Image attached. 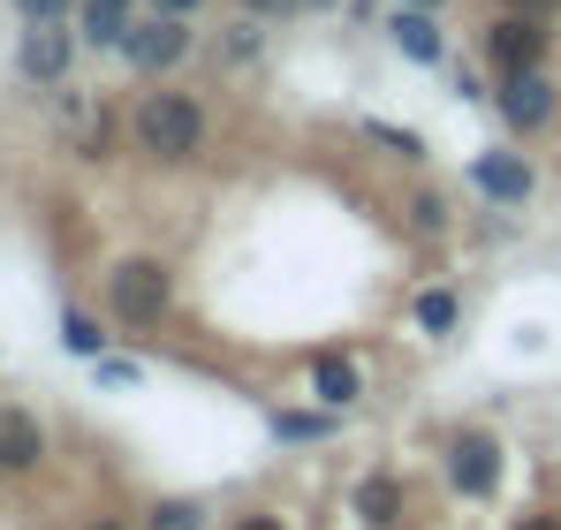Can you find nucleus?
Here are the masks:
<instances>
[{
  "instance_id": "f3484780",
  "label": "nucleus",
  "mask_w": 561,
  "mask_h": 530,
  "mask_svg": "<svg viewBox=\"0 0 561 530\" xmlns=\"http://www.w3.org/2000/svg\"><path fill=\"white\" fill-rule=\"evenodd\" d=\"M274 433H280V440H327L334 417H304V410H296V417H274Z\"/></svg>"
},
{
  "instance_id": "a878e982",
  "label": "nucleus",
  "mask_w": 561,
  "mask_h": 530,
  "mask_svg": "<svg viewBox=\"0 0 561 530\" xmlns=\"http://www.w3.org/2000/svg\"><path fill=\"white\" fill-rule=\"evenodd\" d=\"M84 530H122V523H84Z\"/></svg>"
},
{
  "instance_id": "b1692460",
  "label": "nucleus",
  "mask_w": 561,
  "mask_h": 530,
  "mask_svg": "<svg viewBox=\"0 0 561 530\" xmlns=\"http://www.w3.org/2000/svg\"><path fill=\"white\" fill-rule=\"evenodd\" d=\"M236 530H280V516H243Z\"/></svg>"
},
{
  "instance_id": "6ab92c4d",
  "label": "nucleus",
  "mask_w": 561,
  "mask_h": 530,
  "mask_svg": "<svg viewBox=\"0 0 561 530\" xmlns=\"http://www.w3.org/2000/svg\"><path fill=\"white\" fill-rule=\"evenodd\" d=\"M410 220H417V228H433V235H440V228H448V205H440V197H410Z\"/></svg>"
},
{
  "instance_id": "bb28decb",
  "label": "nucleus",
  "mask_w": 561,
  "mask_h": 530,
  "mask_svg": "<svg viewBox=\"0 0 561 530\" xmlns=\"http://www.w3.org/2000/svg\"><path fill=\"white\" fill-rule=\"evenodd\" d=\"M410 8H440V0H410Z\"/></svg>"
},
{
  "instance_id": "dca6fc26",
  "label": "nucleus",
  "mask_w": 561,
  "mask_h": 530,
  "mask_svg": "<svg viewBox=\"0 0 561 530\" xmlns=\"http://www.w3.org/2000/svg\"><path fill=\"white\" fill-rule=\"evenodd\" d=\"M61 342H69L77 356H99V342H106V334H99V326L84 319V311H69V319H61Z\"/></svg>"
},
{
  "instance_id": "4be33fe9",
  "label": "nucleus",
  "mask_w": 561,
  "mask_h": 530,
  "mask_svg": "<svg viewBox=\"0 0 561 530\" xmlns=\"http://www.w3.org/2000/svg\"><path fill=\"white\" fill-rule=\"evenodd\" d=\"M243 8H251V15H296L304 0H243Z\"/></svg>"
},
{
  "instance_id": "5701e85b",
  "label": "nucleus",
  "mask_w": 561,
  "mask_h": 530,
  "mask_svg": "<svg viewBox=\"0 0 561 530\" xmlns=\"http://www.w3.org/2000/svg\"><path fill=\"white\" fill-rule=\"evenodd\" d=\"M152 8H160V15H197L205 0H152Z\"/></svg>"
},
{
  "instance_id": "9d476101",
  "label": "nucleus",
  "mask_w": 561,
  "mask_h": 530,
  "mask_svg": "<svg viewBox=\"0 0 561 530\" xmlns=\"http://www.w3.org/2000/svg\"><path fill=\"white\" fill-rule=\"evenodd\" d=\"M311 387H319V402H327V410H350V402H357V364H350V356H311Z\"/></svg>"
},
{
  "instance_id": "423d86ee",
  "label": "nucleus",
  "mask_w": 561,
  "mask_h": 530,
  "mask_svg": "<svg viewBox=\"0 0 561 530\" xmlns=\"http://www.w3.org/2000/svg\"><path fill=\"white\" fill-rule=\"evenodd\" d=\"M493 106H501L508 129H547V122H554V84H547L539 69H508L501 91H493Z\"/></svg>"
},
{
  "instance_id": "0eeeda50",
  "label": "nucleus",
  "mask_w": 561,
  "mask_h": 530,
  "mask_svg": "<svg viewBox=\"0 0 561 530\" xmlns=\"http://www.w3.org/2000/svg\"><path fill=\"white\" fill-rule=\"evenodd\" d=\"M69 54H77V38L61 31V15H46V23H31V38H23V77L54 84V77H69Z\"/></svg>"
},
{
  "instance_id": "ddd939ff",
  "label": "nucleus",
  "mask_w": 561,
  "mask_h": 530,
  "mask_svg": "<svg viewBox=\"0 0 561 530\" xmlns=\"http://www.w3.org/2000/svg\"><path fill=\"white\" fill-rule=\"evenodd\" d=\"M387 31H394V46H402V54H410V61H440V54H448V46H440V31H433V15H425V8H410V15H394V23H387Z\"/></svg>"
},
{
  "instance_id": "f257e3e1",
  "label": "nucleus",
  "mask_w": 561,
  "mask_h": 530,
  "mask_svg": "<svg viewBox=\"0 0 561 530\" xmlns=\"http://www.w3.org/2000/svg\"><path fill=\"white\" fill-rule=\"evenodd\" d=\"M129 129H137V152H152V160H190L205 145V114H197V99H183V91L137 99Z\"/></svg>"
},
{
  "instance_id": "aec40b11",
  "label": "nucleus",
  "mask_w": 561,
  "mask_h": 530,
  "mask_svg": "<svg viewBox=\"0 0 561 530\" xmlns=\"http://www.w3.org/2000/svg\"><path fill=\"white\" fill-rule=\"evenodd\" d=\"M15 8H23L31 23H46V15H69V0H15Z\"/></svg>"
},
{
  "instance_id": "2eb2a0df",
  "label": "nucleus",
  "mask_w": 561,
  "mask_h": 530,
  "mask_svg": "<svg viewBox=\"0 0 561 530\" xmlns=\"http://www.w3.org/2000/svg\"><path fill=\"white\" fill-rule=\"evenodd\" d=\"M365 137H373V145H387L394 160H417V152H425V145H417L410 129H394V122H365Z\"/></svg>"
},
{
  "instance_id": "7ed1b4c3",
  "label": "nucleus",
  "mask_w": 561,
  "mask_h": 530,
  "mask_svg": "<svg viewBox=\"0 0 561 530\" xmlns=\"http://www.w3.org/2000/svg\"><path fill=\"white\" fill-rule=\"evenodd\" d=\"M122 54H129V69H145V77L175 69V61L190 54V15H145V23H129Z\"/></svg>"
},
{
  "instance_id": "6e6552de",
  "label": "nucleus",
  "mask_w": 561,
  "mask_h": 530,
  "mask_svg": "<svg viewBox=\"0 0 561 530\" xmlns=\"http://www.w3.org/2000/svg\"><path fill=\"white\" fill-rule=\"evenodd\" d=\"M46 462V433L31 410H0V470H38Z\"/></svg>"
},
{
  "instance_id": "412c9836",
  "label": "nucleus",
  "mask_w": 561,
  "mask_h": 530,
  "mask_svg": "<svg viewBox=\"0 0 561 530\" xmlns=\"http://www.w3.org/2000/svg\"><path fill=\"white\" fill-rule=\"evenodd\" d=\"M501 8H516V15H547V23H554L561 0H501Z\"/></svg>"
},
{
  "instance_id": "9b49d317",
  "label": "nucleus",
  "mask_w": 561,
  "mask_h": 530,
  "mask_svg": "<svg viewBox=\"0 0 561 530\" xmlns=\"http://www.w3.org/2000/svg\"><path fill=\"white\" fill-rule=\"evenodd\" d=\"M137 23V0H84V38L92 46H122Z\"/></svg>"
},
{
  "instance_id": "a211bd4d",
  "label": "nucleus",
  "mask_w": 561,
  "mask_h": 530,
  "mask_svg": "<svg viewBox=\"0 0 561 530\" xmlns=\"http://www.w3.org/2000/svg\"><path fill=\"white\" fill-rule=\"evenodd\" d=\"M152 530H205V516L190 500H168V508H152Z\"/></svg>"
},
{
  "instance_id": "39448f33",
  "label": "nucleus",
  "mask_w": 561,
  "mask_h": 530,
  "mask_svg": "<svg viewBox=\"0 0 561 530\" xmlns=\"http://www.w3.org/2000/svg\"><path fill=\"white\" fill-rule=\"evenodd\" d=\"M448 485H456L463 500H485V493L501 485V440H493V433H456V440H448Z\"/></svg>"
},
{
  "instance_id": "20e7f679",
  "label": "nucleus",
  "mask_w": 561,
  "mask_h": 530,
  "mask_svg": "<svg viewBox=\"0 0 561 530\" xmlns=\"http://www.w3.org/2000/svg\"><path fill=\"white\" fill-rule=\"evenodd\" d=\"M539 54H547V15H516V8H501V23L485 31V61L508 77V69H539Z\"/></svg>"
},
{
  "instance_id": "1a4fd4ad",
  "label": "nucleus",
  "mask_w": 561,
  "mask_h": 530,
  "mask_svg": "<svg viewBox=\"0 0 561 530\" xmlns=\"http://www.w3.org/2000/svg\"><path fill=\"white\" fill-rule=\"evenodd\" d=\"M470 182H478L485 197H501V205H524V197H531V168H524L516 152H485V160H470Z\"/></svg>"
},
{
  "instance_id": "393cba45",
  "label": "nucleus",
  "mask_w": 561,
  "mask_h": 530,
  "mask_svg": "<svg viewBox=\"0 0 561 530\" xmlns=\"http://www.w3.org/2000/svg\"><path fill=\"white\" fill-rule=\"evenodd\" d=\"M516 530H561V523H554V516H531V523H516Z\"/></svg>"
},
{
  "instance_id": "4468645a",
  "label": "nucleus",
  "mask_w": 561,
  "mask_h": 530,
  "mask_svg": "<svg viewBox=\"0 0 561 530\" xmlns=\"http://www.w3.org/2000/svg\"><path fill=\"white\" fill-rule=\"evenodd\" d=\"M417 326H425V334H448V326H456V296H448V288H425V296H417Z\"/></svg>"
},
{
  "instance_id": "f8f14e48",
  "label": "nucleus",
  "mask_w": 561,
  "mask_h": 530,
  "mask_svg": "<svg viewBox=\"0 0 561 530\" xmlns=\"http://www.w3.org/2000/svg\"><path fill=\"white\" fill-rule=\"evenodd\" d=\"M357 516H365V530H394L402 523V485L394 477H365L357 485Z\"/></svg>"
},
{
  "instance_id": "f03ea898",
  "label": "nucleus",
  "mask_w": 561,
  "mask_h": 530,
  "mask_svg": "<svg viewBox=\"0 0 561 530\" xmlns=\"http://www.w3.org/2000/svg\"><path fill=\"white\" fill-rule=\"evenodd\" d=\"M168 296H175V280H168L160 258H122L106 273V303H114V319H129V326L168 319Z\"/></svg>"
}]
</instances>
